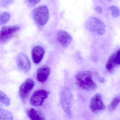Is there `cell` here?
Returning <instances> with one entry per match:
<instances>
[{"instance_id": "21", "label": "cell", "mask_w": 120, "mask_h": 120, "mask_svg": "<svg viewBox=\"0 0 120 120\" xmlns=\"http://www.w3.org/2000/svg\"><path fill=\"white\" fill-rule=\"evenodd\" d=\"M114 61L117 65H120V48L115 53Z\"/></svg>"}, {"instance_id": "18", "label": "cell", "mask_w": 120, "mask_h": 120, "mask_svg": "<svg viewBox=\"0 0 120 120\" xmlns=\"http://www.w3.org/2000/svg\"><path fill=\"white\" fill-rule=\"evenodd\" d=\"M120 103V95L113 99L109 106V109L111 111L114 110Z\"/></svg>"}, {"instance_id": "16", "label": "cell", "mask_w": 120, "mask_h": 120, "mask_svg": "<svg viewBox=\"0 0 120 120\" xmlns=\"http://www.w3.org/2000/svg\"><path fill=\"white\" fill-rule=\"evenodd\" d=\"M10 103L11 101L9 97L4 92L0 90V103L8 106L10 105Z\"/></svg>"}, {"instance_id": "5", "label": "cell", "mask_w": 120, "mask_h": 120, "mask_svg": "<svg viewBox=\"0 0 120 120\" xmlns=\"http://www.w3.org/2000/svg\"><path fill=\"white\" fill-rule=\"evenodd\" d=\"M35 85V82L31 78H27L20 87L19 94L22 100L25 101Z\"/></svg>"}, {"instance_id": "8", "label": "cell", "mask_w": 120, "mask_h": 120, "mask_svg": "<svg viewBox=\"0 0 120 120\" xmlns=\"http://www.w3.org/2000/svg\"><path fill=\"white\" fill-rule=\"evenodd\" d=\"M90 108L94 113H98L105 109V106L101 94H97L92 98L90 103Z\"/></svg>"}, {"instance_id": "11", "label": "cell", "mask_w": 120, "mask_h": 120, "mask_svg": "<svg viewBox=\"0 0 120 120\" xmlns=\"http://www.w3.org/2000/svg\"><path fill=\"white\" fill-rule=\"evenodd\" d=\"M45 50L41 46H34L32 50V58L33 62L35 64H38L43 60L45 54Z\"/></svg>"}, {"instance_id": "23", "label": "cell", "mask_w": 120, "mask_h": 120, "mask_svg": "<svg viewBox=\"0 0 120 120\" xmlns=\"http://www.w3.org/2000/svg\"><path fill=\"white\" fill-rule=\"evenodd\" d=\"M95 10L96 12L98 14H101L103 12V9L100 6H97L95 8Z\"/></svg>"}, {"instance_id": "15", "label": "cell", "mask_w": 120, "mask_h": 120, "mask_svg": "<svg viewBox=\"0 0 120 120\" xmlns=\"http://www.w3.org/2000/svg\"><path fill=\"white\" fill-rule=\"evenodd\" d=\"M0 120H13V117L9 111L0 108Z\"/></svg>"}, {"instance_id": "19", "label": "cell", "mask_w": 120, "mask_h": 120, "mask_svg": "<svg viewBox=\"0 0 120 120\" xmlns=\"http://www.w3.org/2000/svg\"><path fill=\"white\" fill-rule=\"evenodd\" d=\"M113 17L117 18L120 16V10L119 7L115 5L111 6L109 8Z\"/></svg>"}, {"instance_id": "12", "label": "cell", "mask_w": 120, "mask_h": 120, "mask_svg": "<svg viewBox=\"0 0 120 120\" xmlns=\"http://www.w3.org/2000/svg\"><path fill=\"white\" fill-rule=\"evenodd\" d=\"M57 36L60 44L64 48L68 47L72 40L70 34L64 30H59L58 32Z\"/></svg>"}, {"instance_id": "4", "label": "cell", "mask_w": 120, "mask_h": 120, "mask_svg": "<svg viewBox=\"0 0 120 120\" xmlns=\"http://www.w3.org/2000/svg\"><path fill=\"white\" fill-rule=\"evenodd\" d=\"M32 16L37 24L41 26L45 25L49 19L48 8L46 6H41L34 8L32 12Z\"/></svg>"}, {"instance_id": "7", "label": "cell", "mask_w": 120, "mask_h": 120, "mask_svg": "<svg viewBox=\"0 0 120 120\" xmlns=\"http://www.w3.org/2000/svg\"><path fill=\"white\" fill-rule=\"evenodd\" d=\"M50 92L44 90L35 91L31 97V104L34 106H40L43 104L44 100L48 97Z\"/></svg>"}, {"instance_id": "2", "label": "cell", "mask_w": 120, "mask_h": 120, "mask_svg": "<svg viewBox=\"0 0 120 120\" xmlns=\"http://www.w3.org/2000/svg\"><path fill=\"white\" fill-rule=\"evenodd\" d=\"M73 95L71 91L65 87L61 90L60 92V102L62 109L68 117L72 115L71 107Z\"/></svg>"}, {"instance_id": "3", "label": "cell", "mask_w": 120, "mask_h": 120, "mask_svg": "<svg viewBox=\"0 0 120 120\" xmlns=\"http://www.w3.org/2000/svg\"><path fill=\"white\" fill-rule=\"evenodd\" d=\"M86 29L90 32L99 35L104 34L105 32L106 26L104 23L96 18L91 17L85 23Z\"/></svg>"}, {"instance_id": "22", "label": "cell", "mask_w": 120, "mask_h": 120, "mask_svg": "<svg viewBox=\"0 0 120 120\" xmlns=\"http://www.w3.org/2000/svg\"><path fill=\"white\" fill-rule=\"evenodd\" d=\"M41 0H27L29 5L31 6H34L39 3Z\"/></svg>"}, {"instance_id": "9", "label": "cell", "mask_w": 120, "mask_h": 120, "mask_svg": "<svg viewBox=\"0 0 120 120\" xmlns=\"http://www.w3.org/2000/svg\"><path fill=\"white\" fill-rule=\"evenodd\" d=\"M18 68L24 72H27L31 68V63L29 58L23 53H20L18 55L16 60Z\"/></svg>"}, {"instance_id": "6", "label": "cell", "mask_w": 120, "mask_h": 120, "mask_svg": "<svg viewBox=\"0 0 120 120\" xmlns=\"http://www.w3.org/2000/svg\"><path fill=\"white\" fill-rule=\"evenodd\" d=\"M20 29L19 26L16 25L3 27L0 31V43L3 44L7 42Z\"/></svg>"}, {"instance_id": "13", "label": "cell", "mask_w": 120, "mask_h": 120, "mask_svg": "<svg viewBox=\"0 0 120 120\" xmlns=\"http://www.w3.org/2000/svg\"><path fill=\"white\" fill-rule=\"evenodd\" d=\"M27 114L31 120H45L43 114L34 109H30L27 111Z\"/></svg>"}, {"instance_id": "10", "label": "cell", "mask_w": 120, "mask_h": 120, "mask_svg": "<svg viewBox=\"0 0 120 120\" xmlns=\"http://www.w3.org/2000/svg\"><path fill=\"white\" fill-rule=\"evenodd\" d=\"M50 67L46 65H44L39 68L37 73V79L41 83L45 82L49 77L50 74Z\"/></svg>"}, {"instance_id": "20", "label": "cell", "mask_w": 120, "mask_h": 120, "mask_svg": "<svg viewBox=\"0 0 120 120\" xmlns=\"http://www.w3.org/2000/svg\"><path fill=\"white\" fill-rule=\"evenodd\" d=\"M13 0H1L0 1V7L3 8L8 7L13 3Z\"/></svg>"}, {"instance_id": "17", "label": "cell", "mask_w": 120, "mask_h": 120, "mask_svg": "<svg viewBox=\"0 0 120 120\" xmlns=\"http://www.w3.org/2000/svg\"><path fill=\"white\" fill-rule=\"evenodd\" d=\"M10 18V15L8 12H4L0 13V26L7 23Z\"/></svg>"}, {"instance_id": "1", "label": "cell", "mask_w": 120, "mask_h": 120, "mask_svg": "<svg viewBox=\"0 0 120 120\" xmlns=\"http://www.w3.org/2000/svg\"><path fill=\"white\" fill-rule=\"evenodd\" d=\"M76 83L79 87L86 91L96 89L97 85L93 79V73L88 70L81 71L75 75Z\"/></svg>"}, {"instance_id": "14", "label": "cell", "mask_w": 120, "mask_h": 120, "mask_svg": "<svg viewBox=\"0 0 120 120\" xmlns=\"http://www.w3.org/2000/svg\"><path fill=\"white\" fill-rule=\"evenodd\" d=\"M115 53H113L109 58L106 65V68L107 70L110 73H112L117 65L114 61Z\"/></svg>"}]
</instances>
